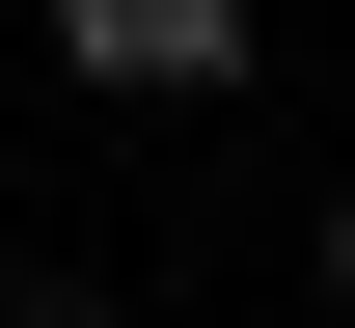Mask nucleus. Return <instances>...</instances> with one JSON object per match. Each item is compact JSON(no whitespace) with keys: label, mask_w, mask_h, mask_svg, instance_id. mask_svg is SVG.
<instances>
[{"label":"nucleus","mask_w":355,"mask_h":328,"mask_svg":"<svg viewBox=\"0 0 355 328\" xmlns=\"http://www.w3.org/2000/svg\"><path fill=\"white\" fill-rule=\"evenodd\" d=\"M55 55L110 110H191V83H246V0H55Z\"/></svg>","instance_id":"obj_1"},{"label":"nucleus","mask_w":355,"mask_h":328,"mask_svg":"<svg viewBox=\"0 0 355 328\" xmlns=\"http://www.w3.org/2000/svg\"><path fill=\"white\" fill-rule=\"evenodd\" d=\"M328 301H355V219H328Z\"/></svg>","instance_id":"obj_2"}]
</instances>
